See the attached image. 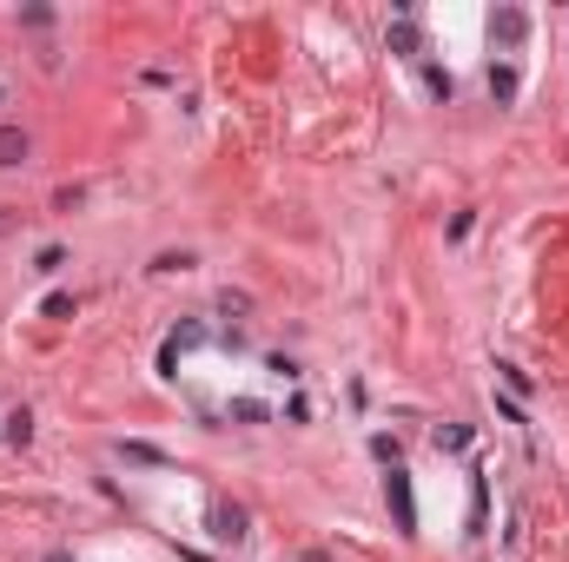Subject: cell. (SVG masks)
<instances>
[{"label": "cell", "instance_id": "8", "mask_svg": "<svg viewBox=\"0 0 569 562\" xmlns=\"http://www.w3.org/2000/svg\"><path fill=\"white\" fill-rule=\"evenodd\" d=\"M73 312H80L73 292H47V298H40V318H73Z\"/></svg>", "mask_w": 569, "mask_h": 562}, {"label": "cell", "instance_id": "21", "mask_svg": "<svg viewBox=\"0 0 569 562\" xmlns=\"http://www.w3.org/2000/svg\"><path fill=\"white\" fill-rule=\"evenodd\" d=\"M47 562H73V556H67V549H53V556H47Z\"/></svg>", "mask_w": 569, "mask_h": 562}, {"label": "cell", "instance_id": "10", "mask_svg": "<svg viewBox=\"0 0 569 562\" xmlns=\"http://www.w3.org/2000/svg\"><path fill=\"white\" fill-rule=\"evenodd\" d=\"M120 457H126V463H153V470H166V450H153V443H120Z\"/></svg>", "mask_w": 569, "mask_h": 562}, {"label": "cell", "instance_id": "15", "mask_svg": "<svg viewBox=\"0 0 569 562\" xmlns=\"http://www.w3.org/2000/svg\"><path fill=\"white\" fill-rule=\"evenodd\" d=\"M371 457H378V463H384V470H391V463H397V437H391V430H378V437H371Z\"/></svg>", "mask_w": 569, "mask_h": 562}, {"label": "cell", "instance_id": "17", "mask_svg": "<svg viewBox=\"0 0 569 562\" xmlns=\"http://www.w3.org/2000/svg\"><path fill=\"white\" fill-rule=\"evenodd\" d=\"M153 271H192V251H159Z\"/></svg>", "mask_w": 569, "mask_h": 562}, {"label": "cell", "instance_id": "13", "mask_svg": "<svg viewBox=\"0 0 569 562\" xmlns=\"http://www.w3.org/2000/svg\"><path fill=\"white\" fill-rule=\"evenodd\" d=\"M424 87H431L437 100H450V93H457V80H450L444 67H424Z\"/></svg>", "mask_w": 569, "mask_h": 562}, {"label": "cell", "instance_id": "4", "mask_svg": "<svg viewBox=\"0 0 569 562\" xmlns=\"http://www.w3.org/2000/svg\"><path fill=\"white\" fill-rule=\"evenodd\" d=\"M212 536L219 543H239L245 536V510H239V503H212Z\"/></svg>", "mask_w": 569, "mask_h": 562}, {"label": "cell", "instance_id": "11", "mask_svg": "<svg viewBox=\"0 0 569 562\" xmlns=\"http://www.w3.org/2000/svg\"><path fill=\"white\" fill-rule=\"evenodd\" d=\"M7 437H14V450L34 443V410H14V417H7Z\"/></svg>", "mask_w": 569, "mask_h": 562}, {"label": "cell", "instance_id": "14", "mask_svg": "<svg viewBox=\"0 0 569 562\" xmlns=\"http://www.w3.org/2000/svg\"><path fill=\"white\" fill-rule=\"evenodd\" d=\"M391 53H417V27H411V20L391 27Z\"/></svg>", "mask_w": 569, "mask_h": 562}, {"label": "cell", "instance_id": "20", "mask_svg": "<svg viewBox=\"0 0 569 562\" xmlns=\"http://www.w3.org/2000/svg\"><path fill=\"white\" fill-rule=\"evenodd\" d=\"M265 371L284 377V384H298V364H292V357H265Z\"/></svg>", "mask_w": 569, "mask_h": 562}, {"label": "cell", "instance_id": "3", "mask_svg": "<svg viewBox=\"0 0 569 562\" xmlns=\"http://www.w3.org/2000/svg\"><path fill=\"white\" fill-rule=\"evenodd\" d=\"M206 337H212V331L199 324V318H192V324H179L173 337H166V351H159V371H179V351H199Z\"/></svg>", "mask_w": 569, "mask_h": 562}, {"label": "cell", "instance_id": "12", "mask_svg": "<svg viewBox=\"0 0 569 562\" xmlns=\"http://www.w3.org/2000/svg\"><path fill=\"white\" fill-rule=\"evenodd\" d=\"M497 377H503V390H510V398H530V377L517 371V364H497Z\"/></svg>", "mask_w": 569, "mask_h": 562}, {"label": "cell", "instance_id": "2", "mask_svg": "<svg viewBox=\"0 0 569 562\" xmlns=\"http://www.w3.org/2000/svg\"><path fill=\"white\" fill-rule=\"evenodd\" d=\"M523 40H530V14H523V7H497V14H490V47H497V53H517Z\"/></svg>", "mask_w": 569, "mask_h": 562}, {"label": "cell", "instance_id": "22", "mask_svg": "<svg viewBox=\"0 0 569 562\" xmlns=\"http://www.w3.org/2000/svg\"><path fill=\"white\" fill-rule=\"evenodd\" d=\"M0 100H7V93H0Z\"/></svg>", "mask_w": 569, "mask_h": 562}, {"label": "cell", "instance_id": "7", "mask_svg": "<svg viewBox=\"0 0 569 562\" xmlns=\"http://www.w3.org/2000/svg\"><path fill=\"white\" fill-rule=\"evenodd\" d=\"M517 87H523L517 67H490V100H517Z\"/></svg>", "mask_w": 569, "mask_h": 562}, {"label": "cell", "instance_id": "1", "mask_svg": "<svg viewBox=\"0 0 569 562\" xmlns=\"http://www.w3.org/2000/svg\"><path fill=\"white\" fill-rule=\"evenodd\" d=\"M384 503H391V516H397V536H417V496H411V476L404 470H384Z\"/></svg>", "mask_w": 569, "mask_h": 562}, {"label": "cell", "instance_id": "16", "mask_svg": "<svg viewBox=\"0 0 569 562\" xmlns=\"http://www.w3.org/2000/svg\"><path fill=\"white\" fill-rule=\"evenodd\" d=\"M60 265H67V251H60V245H47V251H40V259H34V271H40V278H53V271H60Z\"/></svg>", "mask_w": 569, "mask_h": 562}, {"label": "cell", "instance_id": "9", "mask_svg": "<svg viewBox=\"0 0 569 562\" xmlns=\"http://www.w3.org/2000/svg\"><path fill=\"white\" fill-rule=\"evenodd\" d=\"M225 417H232V424H265L272 410H265L259 398H232V410H225Z\"/></svg>", "mask_w": 569, "mask_h": 562}, {"label": "cell", "instance_id": "18", "mask_svg": "<svg viewBox=\"0 0 569 562\" xmlns=\"http://www.w3.org/2000/svg\"><path fill=\"white\" fill-rule=\"evenodd\" d=\"M497 417H503V424H530V417H523V404H517V398H510V390H503V398H497Z\"/></svg>", "mask_w": 569, "mask_h": 562}, {"label": "cell", "instance_id": "19", "mask_svg": "<svg viewBox=\"0 0 569 562\" xmlns=\"http://www.w3.org/2000/svg\"><path fill=\"white\" fill-rule=\"evenodd\" d=\"M470 443V430L464 424H450V430H437V450H464Z\"/></svg>", "mask_w": 569, "mask_h": 562}, {"label": "cell", "instance_id": "6", "mask_svg": "<svg viewBox=\"0 0 569 562\" xmlns=\"http://www.w3.org/2000/svg\"><path fill=\"white\" fill-rule=\"evenodd\" d=\"M483 510H490V483L470 476V536H483Z\"/></svg>", "mask_w": 569, "mask_h": 562}, {"label": "cell", "instance_id": "5", "mask_svg": "<svg viewBox=\"0 0 569 562\" xmlns=\"http://www.w3.org/2000/svg\"><path fill=\"white\" fill-rule=\"evenodd\" d=\"M27 153H34V146H27V133L20 126H0V165H27Z\"/></svg>", "mask_w": 569, "mask_h": 562}]
</instances>
